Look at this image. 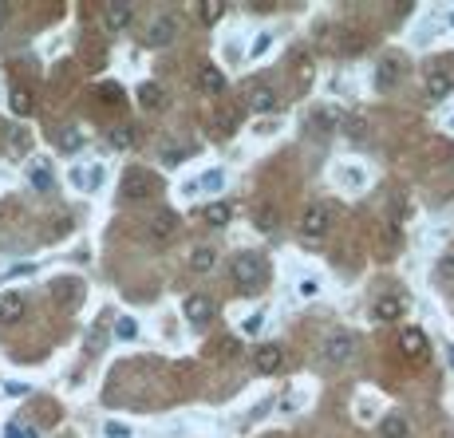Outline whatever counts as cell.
<instances>
[{
    "mask_svg": "<svg viewBox=\"0 0 454 438\" xmlns=\"http://www.w3.org/2000/svg\"><path fill=\"white\" fill-rule=\"evenodd\" d=\"M234 281L245 297H257L269 284V261L261 253H237L234 257Z\"/></svg>",
    "mask_w": 454,
    "mask_h": 438,
    "instance_id": "obj_1",
    "label": "cell"
},
{
    "mask_svg": "<svg viewBox=\"0 0 454 438\" xmlns=\"http://www.w3.org/2000/svg\"><path fill=\"white\" fill-rule=\"evenodd\" d=\"M320 360H324V367H348V363L356 360V336L332 332L328 340L320 344Z\"/></svg>",
    "mask_w": 454,
    "mask_h": 438,
    "instance_id": "obj_2",
    "label": "cell"
},
{
    "mask_svg": "<svg viewBox=\"0 0 454 438\" xmlns=\"http://www.w3.org/2000/svg\"><path fill=\"white\" fill-rule=\"evenodd\" d=\"M158 194V182L155 174H146L142 166H130L123 174V198L126 202H146V198H155Z\"/></svg>",
    "mask_w": 454,
    "mask_h": 438,
    "instance_id": "obj_3",
    "label": "cell"
},
{
    "mask_svg": "<svg viewBox=\"0 0 454 438\" xmlns=\"http://www.w3.org/2000/svg\"><path fill=\"white\" fill-rule=\"evenodd\" d=\"M174 40H178V16H170V12L155 16L146 24V32H142V44L146 47H170Z\"/></svg>",
    "mask_w": 454,
    "mask_h": 438,
    "instance_id": "obj_4",
    "label": "cell"
},
{
    "mask_svg": "<svg viewBox=\"0 0 454 438\" xmlns=\"http://www.w3.org/2000/svg\"><path fill=\"white\" fill-rule=\"evenodd\" d=\"M174 233H178V214L174 209H155L150 221H146V241L150 245H170Z\"/></svg>",
    "mask_w": 454,
    "mask_h": 438,
    "instance_id": "obj_5",
    "label": "cell"
},
{
    "mask_svg": "<svg viewBox=\"0 0 454 438\" xmlns=\"http://www.w3.org/2000/svg\"><path fill=\"white\" fill-rule=\"evenodd\" d=\"M328 225H332V209L324 202L308 205L300 214V237H308V241H320V237L328 233Z\"/></svg>",
    "mask_w": 454,
    "mask_h": 438,
    "instance_id": "obj_6",
    "label": "cell"
},
{
    "mask_svg": "<svg viewBox=\"0 0 454 438\" xmlns=\"http://www.w3.org/2000/svg\"><path fill=\"white\" fill-rule=\"evenodd\" d=\"M340 123H344V115H340V111L316 107L313 115H304V135H316V139H324V135H332V130H336Z\"/></svg>",
    "mask_w": 454,
    "mask_h": 438,
    "instance_id": "obj_7",
    "label": "cell"
},
{
    "mask_svg": "<svg viewBox=\"0 0 454 438\" xmlns=\"http://www.w3.org/2000/svg\"><path fill=\"white\" fill-rule=\"evenodd\" d=\"M451 91H454V71H446L442 60L427 63V95L431 99H446Z\"/></svg>",
    "mask_w": 454,
    "mask_h": 438,
    "instance_id": "obj_8",
    "label": "cell"
},
{
    "mask_svg": "<svg viewBox=\"0 0 454 438\" xmlns=\"http://www.w3.org/2000/svg\"><path fill=\"white\" fill-rule=\"evenodd\" d=\"M237 123H241V111L237 107H218L209 119H205V130L214 135V139H229L237 130Z\"/></svg>",
    "mask_w": 454,
    "mask_h": 438,
    "instance_id": "obj_9",
    "label": "cell"
},
{
    "mask_svg": "<svg viewBox=\"0 0 454 438\" xmlns=\"http://www.w3.org/2000/svg\"><path fill=\"white\" fill-rule=\"evenodd\" d=\"M332 47L340 51V56H360L363 47H367V36L356 28H348V24H340V28L332 32Z\"/></svg>",
    "mask_w": 454,
    "mask_h": 438,
    "instance_id": "obj_10",
    "label": "cell"
},
{
    "mask_svg": "<svg viewBox=\"0 0 454 438\" xmlns=\"http://www.w3.org/2000/svg\"><path fill=\"white\" fill-rule=\"evenodd\" d=\"M194 87H198L202 95H221V91H225V76H221V67L202 63V67L194 71Z\"/></svg>",
    "mask_w": 454,
    "mask_h": 438,
    "instance_id": "obj_11",
    "label": "cell"
},
{
    "mask_svg": "<svg viewBox=\"0 0 454 438\" xmlns=\"http://www.w3.org/2000/svg\"><path fill=\"white\" fill-rule=\"evenodd\" d=\"M281 363H284V347L281 344H261L257 351H253V367H257V371H265V376L281 371Z\"/></svg>",
    "mask_w": 454,
    "mask_h": 438,
    "instance_id": "obj_12",
    "label": "cell"
},
{
    "mask_svg": "<svg viewBox=\"0 0 454 438\" xmlns=\"http://www.w3.org/2000/svg\"><path fill=\"white\" fill-rule=\"evenodd\" d=\"M186 320L190 324H209V320H214V300L202 297V292H194V297L186 300Z\"/></svg>",
    "mask_w": 454,
    "mask_h": 438,
    "instance_id": "obj_13",
    "label": "cell"
},
{
    "mask_svg": "<svg viewBox=\"0 0 454 438\" xmlns=\"http://www.w3.org/2000/svg\"><path fill=\"white\" fill-rule=\"evenodd\" d=\"M399 351H403V356H411V360H419V356L427 351L423 328H403V332H399Z\"/></svg>",
    "mask_w": 454,
    "mask_h": 438,
    "instance_id": "obj_14",
    "label": "cell"
},
{
    "mask_svg": "<svg viewBox=\"0 0 454 438\" xmlns=\"http://www.w3.org/2000/svg\"><path fill=\"white\" fill-rule=\"evenodd\" d=\"M130 16H135L130 4H103V24H107V32H123L126 24H130Z\"/></svg>",
    "mask_w": 454,
    "mask_h": 438,
    "instance_id": "obj_15",
    "label": "cell"
},
{
    "mask_svg": "<svg viewBox=\"0 0 454 438\" xmlns=\"http://www.w3.org/2000/svg\"><path fill=\"white\" fill-rule=\"evenodd\" d=\"M139 103L146 111H162V107H166V91H162V83H155V79L139 83Z\"/></svg>",
    "mask_w": 454,
    "mask_h": 438,
    "instance_id": "obj_16",
    "label": "cell"
},
{
    "mask_svg": "<svg viewBox=\"0 0 454 438\" xmlns=\"http://www.w3.org/2000/svg\"><path fill=\"white\" fill-rule=\"evenodd\" d=\"M277 107H281V99L269 91V87H253L249 91V111L253 115H273Z\"/></svg>",
    "mask_w": 454,
    "mask_h": 438,
    "instance_id": "obj_17",
    "label": "cell"
},
{
    "mask_svg": "<svg viewBox=\"0 0 454 438\" xmlns=\"http://www.w3.org/2000/svg\"><path fill=\"white\" fill-rule=\"evenodd\" d=\"M202 218H205L209 229H221V225H229V218H234V205H229V202H209Z\"/></svg>",
    "mask_w": 454,
    "mask_h": 438,
    "instance_id": "obj_18",
    "label": "cell"
},
{
    "mask_svg": "<svg viewBox=\"0 0 454 438\" xmlns=\"http://www.w3.org/2000/svg\"><path fill=\"white\" fill-rule=\"evenodd\" d=\"M411 435V423L403 415H387L383 423H379V438H407Z\"/></svg>",
    "mask_w": 454,
    "mask_h": 438,
    "instance_id": "obj_19",
    "label": "cell"
},
{
    "mask_svg": "<svg viewBox=\"0 0 454 438\" xmlns=\"http://www.w3.org/2000/svg\"><path fill=\"white\" fill-rule=\"evenodd\" d=\"M214 265H218V249H214V245H202V249L190 253V268H194V273H209Z\"/></svg>",
    "mask_w": 454,
    "mask_h": 438,
    "instance_id": "obj_20",
    "label": "cell"
},
{
    "mask_svg": "<svg viewBox=\"0 0 454 438\" xmlns=\"http://www.w3.org/2000/svg\"><path fill=\"white\" fill-rule=\"evenodd\" d=\"M376 316L383 320V324L399 320V316H403V300H399V297H379L376 300Z\"/></svg>",
    "mask_w": 454,
    "mask_h": 438,
    "instance_id": "obj_21",
    "label": "cell"
},
{
    "mask_svg": "<svg viewBox=\"0 0 454 438\" xmlns=\"http://www.w3.org/2000/svg\"><path fill=\"white\" fill-rule=\"evenodd\" d=\"M20 316H24V300L12 297V292H8V297H0V324H16Z\"/></svg>",
    "mask_w": 454,
    "mask_h": 438,
    "instance_id": "obj_22",
    "label": "cell"
},
{
    "mask_svg": "<svg viewBox=\"0 0 454 438\" xmlns=\"http://www.w3.org/2000/svg\"><path fill=\"white\" fill-rule=\"evenodd\" d=\"M52 297L63 300V304H76V300L83 297V284H79V281H56V284H52Z\"/></svg>",
    "mask_w": 454,
    "mask_h": 438,
    "instance_id": "obj_23",
    "label": "cell"
},
{
    "mask_svg": "<svg viewBox=\"0 0 454 438\" xmlns=\"http://www.w3.org/2000/svg\"><path fill=\"white\" fill-rule=\"evenodd\" d=\"M237 356H241V336H225V340L214 347V360H221V363L237 360Z\"/></svg>",
    "mask_w": 454,
    "mask_h": 438,
    "instance_id": "obj_24",
    "label": "cell"
},
{
    "mask_svg": "<svg viewBox=\"0 0 454 438\" xmlns=\"http://www.w3.org/2000/svg\"><path fill=\"white\" fill-rule=\"evenodd\" d=\"M399 71H403V63H399V60H395V56H391V60H383V63H379V71H376V83H379V87H391L395 79H399Z\"/></svg>",
    "mask_w": 454,
    "mask_h": 438,
    "instance_id": "obj_25",
    "label": "cell"
},
{
    "mask_svg": "<svg viewBox=\"0 0 454 438\" xmlns=\"http://www.w3.org/2000/svg\"><path fill=\"white\" fill-rule=\"evenodd\" d=\"M135 139H139V135H135V126H126V123L111 130V146H115V150H130Z\"/></svg>",
    "mask_w": 454,
    "mask_h": 438,
    "instance_id": "obj_26",
    "label": "cell"
},
{
    "mask_svg": "<svg viewBox=\"0 0 454 438\" xmlns=\"http://www.w3.org/2000/svg\"><path fill=\"white\" fill-rule=\"evenodd\" d=\"M79 146H83V130H76V126H63V130H60V150H63V154H76Z\"/></svg>",
    "mask_w": 454,
    "mask_h": 438,
    "instance_id": "obj_27",
    "label": "cell"
},
{
    "mask_svg": "<svg viewBox=\"0 0 454 438\" xmlns=\"http://www.w3.org/2000/svg\"><path fill=\"white\" fill-rule=\"evenodd\" d=\"M8 103H12V115H32V95L24 91V87H16V91L8 95Z\"/></svg>",
    "mask_w": 454,
    "mask_h": 438,
    "instance_id": "obj_28",
    "label": "cell"
},
{
    "mask_svg": "<svg viewBox=\"0 0 454 438\" xmlns=\"http://www.w3.org/2000/svg\"><path fill=\"white\" fill-rule=\"evenodd\" d=\"M221 12H225V4H221V0H202V4H198V16H202V24H214Z\"/></svg>",
    "mask_w": 454,
    "mask_h": 438,
    "instance_id": "obj_29",
    "label": "cell"
},
{
    "mask_svg": "<svg viewBox=\"0 0 454 438\" xmlns=\"http://www.w3.org/2000/svg\"><path fill=\"white\" fill-rule=\"evenodd\" d=\"M395 245H403V229H399L395 221H387V225H383V249L391 253Z\"/></svg>",
    "mask_w": 454,
    "mask_h": 438,
    "instance_id": "obj_30",
    "label": "cell"
},
{
    "mask_svg": "<svg viewBox=\"0 0 454 438\" xmlns=\"http://www.w3.org/2000/svg\"><path fill=\"white\" fill-rule=\"evenodd\" d=\"M32 186L36 189H52V170H47V166H32Z\"/></svg>",
    "mask_w": 454,
    "mask_h": 438,
    "instance_id": "obj_31",
    "label": "cell"
},
{
    "mask_svg": "<svg viewBox=\"0 0 454 438\" xmlns=\"http://www.w3.org/2000/svg\"><path fill=\"white\" fill-rule=\"evenodd\" d=\"M99 99H103V103H123V87H119V83H103V87H99Z\"/></svg>",
    "mask_w": 454,
    "mask_h": 438,
    "instance_id": "obj_32",
    "label": "cell"
},
{
    "mask_svg": "<svg viewBox=\"0 0 454 438\" xmlns=\"http://www.w3.org/2000/svg\"><path fill=\"white\" fill-rule=\"evenodd\" d=\"M257 225H261V229H277V209H273V205H261V209H257Z\"/></svg>",
    "mask_w": 454,
    "mask_h": 438,
    "instance_id": "obj_33",
    "label": "cell"
},
{
    "mask_svg": "<svg viewBox=\"0 0 454 438\" xmlns=\"http://www.w3.org/2000/svg\"><path fill=\"white\" fill-rule=\"evenodd\" d=\"M115 332H119V340H135V336H139V328H135V320H130V316H123V320L115 324Z\"/></svg>",
    "mask_w": 454,
    "mask_h": 438,
    "instance_id": "obj_34",
    "label": "cell"
},
{
    "mask_svg": "<svg viewBox=\"0 0 454 438\" xmlns=\"http://www.w3.org/2000/svg\"><path fill=\"white\" fill-rule=\"evenodd\" d=\"M4 438H36V430L24 426V423H8L4 426Z\"/></svg>",
    "mask_w": 454,
    "mask_h": 438,
    "instance_id": "obj_35",
    "label": "cell"
},
{
    "mask_svg": "<svg viewBox=\"0 0 454 438\" xmlns=\"http://www.w3.org/2000/svg\"><path fill=\"white\" fill-rule=\"evenodd\" d=\"M221 186H225V174H221V170L202 174V189H221Z\"/></svg>",
    "mask_w": 454,
    "mask_h": 438,
    "instance_id": "obj_36",
    "label": "cell"
},
{
    "mask_svg": "<svg viewBox=\"0 0 454 438\" xmlns=\"http://www.w3.org/2000/svg\"><path fill=\"white\" fill-rule=\"evenodd\" d=\"M103 430H107V438H130V426H123V423H107Z\"/></svg>",
    "mask_w": 454,
    "mask_h": 438,
    "instance_id": "obj_37",
    "label": "cell"
},
{
    "mask_svg": "<svg viewBox=\"0 0 454 438\" xmlns=\"http://www.w3.org/2000/svg\"><path fill=\"white\" fill-rule=\"evenodd\" d=\"M297 292H300V297H316V281H300Z\"/></svg>",
    "mask_w": 454,
    "mask_h": 438,
    "instance_id": "obj_38",
    "label": "cell"
},
{
    "mask_svg": "<svg viewBox=\"0 0 454 438\" xmlns=\"http://www.w3.org/2000/svg\"><path fill=\"white\" fill-rule=\"evenodd\" d=\"M265 47H269V36H257V44H253V51H249V56H261Z\"/></svg>",
    "mask_w": 454,
    "mask_h": 438,
    "instance_id": "obj_39",
    "label": "cell"
},
{
    "mask_svg": "<svg viewBox=\"0 0 454 438\" xmlns=\"http://www.w3.org/2000/svg\"><path fill=\"white\" fill-rule=\"evenodd\" d=\"M439 277H454V257H451V261H442V265H439Z\"/></svg>",
    "mask_w": 454,
    "mask_h": 438,
    "instance_id": "obj_40",
    "label": "cell"
},
{
    "mask_svg": "<svg viewBox=\"0 0 454 438\" xmlns=\"http://www.w3.org/2000/svg\"><path fill=\"white\" fill-rule=\"evenodd\" d=\"M0 12H4V4H0Z\"/></svg>",
    "mask_w": 454,
    "mask_h": 438,
    "instance_id": "obj_41",
    "label": "cell"
},
{
    "mask_svg": "<svg viewBox=\"0 0 454 438\" xmlns=\"http://www.w3.org/2000/svg\"><path fill=\"white\" fill-rule=\"evenodd\" d=\"M451 24H454V16H451Z\"/></svg>",
    "mask_w": 454,
    "mask_h": 438,
    "instance_id": "obj_42",
    "label": "cell"
},
{
    "mask_svg": "<svg viewBox=\"0 0 454 438\" xmlns=\"http://www.w3.org/2000/svg\"><path fill=\"white\" fill-rule=\"evenodd\" d=\"M451 126H454V123H451Z\"/></svg>",
    "mask_w": 454,
    "mask_h": 438,
    "instance_id": "obj_43",
    "label": "cell"
}]
</instances>
